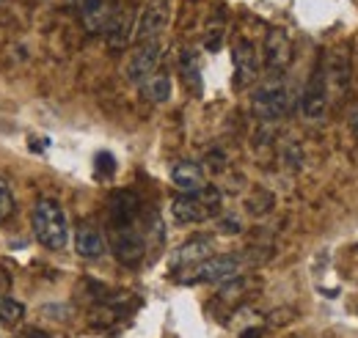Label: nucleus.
<instances>
[{"instance_id":"nucleus-1","label":"nucleus","mask_w":358,"mask_h":338,"mask_svg":"<svg viewBox=\"0 0 358 338\" xmlns=\"http://www.w3.org/2000/svg\"><path fill=\"white\" fill-rule=\"evenodd\" d=\"M31 226H34V237L45 245L47 251H64L69 242V223H66V212L55 198H39L34 214H31Z\"/></svg>"},{"instance_id":"nucleus-2","label":"nucleus","mask_w":358,"mask_h":338,"mask_svg":"<svg viewBox=\"0 0 358 338\" xmlns=\"http://www.w3.org/2000/svg\"><path fill=\"white\" fill-rule=\"evenodd\" d=\"M251 110L265 124H273V122L287 116V110H289V85H287L281 72H270V78H265L257 85V91L251 96Z\"/></svg>"},{"instance_id":"nucleus-3","label":"nucleus","mask_w":358,"mask_h":338,"mask_svg":"<svg viewBox=\"0 0 358 338\" xmlns=\"http://www.w3.org/2000/svg\"><path fill=\"white\" fill-rule=\"evenodd\" d=\"M221 212V193L213 184H204L199 193H179L171 201V217L177 223H204Z\"/></svg>"},{"instance_id":"nucleus-4","label":"nucleus","mask_w":358,"mask_h":338,"mask_svg":"<svg viewBox=\"0 0 358 338\" xmlns=\"http://www.w3.org/2000/svg\"><path fill=\"white\" fill-rule=\"evenodd\" d=\"M240 270H243L240 256H210L201 264L190 267V275L182 278V284H229L240 278Z\"/></svg>"},{"instance_id":"nucleus-5","label":"nucleus","mask_w":358,"mask_h":338,"mask_svg":"<svg viewBox=\"0 0 358 338\" xmlns=\"http://www.w3.org/2000/svg\"><path fill=\"white\" fill-rule=\"evenodd\" d=\"M160 58H163V44L160 42H141L130 52L127 58V66H124V78L127 83L141 85L146 78H152L160 66Z\"/></svg>"},{"instance_id":"nucleus-6","label":"nucleus","mask_w":358,"mask_h":338,"mask_svg":"<svg viewBox=\"0 0 358 338\" xmlns=\"http://www.w3.org/2000/svg\"><path fill=\"white\" fill-rule=\"evenodd\" d=\"M301 110L309 122H320L328 110V72L322 64H317L309 78V83L303 88V96H301Z\"/></svg>"},{"instance_id":"nucleus-7","label":"nucleus","mask_w":358,"mask_h":338,"mask_svg":"<svg viewBox=\"0 0 358 338\" xmlns=\"http://www.w3.org/2000/svg\"><path fill=\"white\" fill-rule=\"evenodd\" d=\"M231 64H234V88L243 91L259 80V52L254 42L237 39L231 47Z\"/></svg>"},{"instance_id":"nucleus-8","label":"nucleus","mask_w":358,"mask_h":338,"mask_svg":"<svg viewBox=\"0 0 358 338\" xmlns=\"http://www.w3.org/2000/svg\"><path fill=\"white\" fill-rule=\"evenodd\" d=\"M110 251L113 256L124 264V267H138L146 256V240L135 226H124V228H113L110 234Z\"/></svg>"},{"instance_id":"nucleus-9","label":"nucleus","mask_w":358,"mask_h":338,"mask_svg":"<svg viewBox=\"0 0 358 338\" xmlns=\"http://www.w3.org/2000/svg\"><path fill=\"white\" fill-rule=\"evenodd\" d=\"M169 17H171L169 0H149L146 8L138 17V25H135V39H138V44L157 42V36L169 28Z\"/></svg>"},{"instance_id":"nucleus-10","label":"nucleus","mask_w":358,"mask_h":338,"mask_svg":"<svg viewBox=\"0 0 358 338\" xmlns=\"http://www.w3.org/2000/svg\"><path fill=\"white\" fill-rule=\"evenodd\" d=\"M262 61L270 72H284L292 61V42L284 28H270L262 44Z\"/></svg>"},{"instance_id":"nucleus-11","label":"nucleus","mask_w":358,"mask_h":338,"mask_svg":"<svg viewBox=\"0 0 358 338\" xmlns=\"http://www.w3.org/2000/svg\"><path fill=\"white\" fill-rule=\"evenodd\" d=\"M215 251V242H213V237H204V234H199V237H190L185 245H179L174 256H171V267L174 270H182V267H196V264H201L204 258H210Z\"/></svg>"},{"instance_id":"nucleus-12","label":"nucleus","mask_w":358,"mask_h":338,"mask_svg":"<svg viewBox=\"0 0 358 338\" xmlns=\"http://www.w3.org/2000/svg\"><path fill=\"white\" fill-rule=\"evenodd\" d=\"M69 3L78 11V17H80V22L86 25L89 34H105V28L110 22V14H113L108 0H69Z\"/></svg>"},{"instance_id":"nucleus-13","label":"nucleus","mask_w":358,"mask_h":338,"mask_svg":"<svg viewBox=\"0 0 358 338\" xmlns=\"http://www.w3.org/2000/svg\"><path fill=\"white\" fill-rule=\"evenodd\" d=\"M138 212H141V201H138V196L130 193V190H116L110 196V201H108V214H110L113 228L133 226Z\"/></svg>"},{"instance_id":"nucleus-14","label":"nucleus","mask_w":358,"mask_h":338,"mask_svg":"<svg viewBox=\"0 0 358 338\" xmlns=\"http://www.w3.org/2000/svg\"><path fill=\"white\" fill-rule=\"evenodd\" d=\"M171 182H174V187H177L179 193H199V190L207 184L204 168H201L199 163H193V160L177 163V166L171 168Z\"/></svg>"},{"instance_id":"nucleus-15","label":"nucleus","mask_w":358,"mask_h":338,"mask_svg":"<svg viewBox=\"0 0 358 338\" xmlns=\"http://www.w3.org/2000/svg\"><path fill=\"white\" fill-rule=\"evenodd\" d=\"M75 251L83 258H102L108 254V242H105L102 231H96L94 226H80L75 234Z\"/></svg>"},{"instance_id":"nucleus-16","label":"nucleus","mask_w":358,"mask_h":338,"mask_svg":"<svg viewBox=\"0 0 358 338\" xmlns=\"http://www.w3.org/2000/svg\"><path fill=\"white\" fill-rule=\"evenodd\" d=\"M138 88H141V94H143L149 102L163 105V102L171 99V75H169V72H155L152 78H146Z\"/></svg>"},{"instance_id":"nucleus-17","label":"nucleus","mask_w":358,"mask_h":338,"mask_svg":"<svg viewBox=\"0 0 358 338\" xmlns=\"http://www.w3.org/2000/svg\"><path fill=\"white\" fill-rule=\"evenodd\" d=\"M179 69H182L185 85L199 96V94H201V66H199L196 50H182V55H179Z\"/></svg>"},{"instance_id":"nucleus-18","label":"nucleus","mask_w":358,"mask_h":338,"mask_svg":"<svg viewBox=\"0 0 358 338\" xmlns=\"http://www.w3.org/2000/svg\"><path fill=\"white\" fill-rule=\"evenodd\" d=\"M25 316V305L14 297H0V322L3 325H20Z\"/></svg>"},{"instance_id":"nucleus-19","label":"nucleus","mask_w":358,"mask_h":338,"mask_svg":"<svg viewBox=\"0 0 358 338\" xmlns=\"http://www.w3.org/2000/svg\"><path fill=\"white\" fill-rule=\"evenodd\" d=\"M17 210V201H14V193H11V184L0 176V223L8 220Z\"/></svg>"},{"instance_id":"nucleus-20","label":"nucleus","mask_w":358,"mask_h":338,"mask_svg":"<svg viewBox=\"0 0 358 338\" xmlns=\"http://www.w3.org/2000/svg\"><path fill=\"white\" fill-rule=\"evenodd\" d=\"M218 231L221 234H240L243 231V223H240L237 214H226V217L218 220Z\"/></svg>"},{"instance_id":"nucleus-21","label":"nucleus","mask_w":358,"mask_h":338,"mask_svg":"<svg viewBox=\"0 0 358 338\" xmlns=\"http://www.w3.org/2000/svg\"><path fill=\"white\" fill-rule=\"evenodd\" d=\"M113 170H116L113 154H108V152L96 154V173H99V176H113Z\"/></svg>"},{"instance_id":"nucleus-22","label":"nucleus","mask_w":358,"mask_h":338,"mask_svg":"<svg viewBox=\"0 0 358 338\" xmlns=\"http://www.w3.org/2000/svg\"><path fill=\"white\" fill-rule=\"evenodd\" d=\"M284 146H287L284 160H289V166H292V168H301V160H303V157H301V149H298L292 140H289V143H284Z\"/></svg>"}]
</instances>
